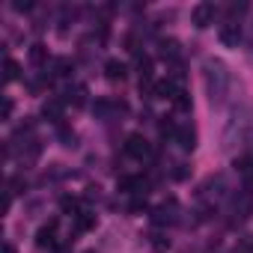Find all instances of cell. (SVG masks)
<instances>
[{"label":"cell","mask_w":253,"mask_h":253,"mask_svg":"<svg viewBox=\"0 0 253 253\" xmlns=\"http://www.w3.org/2000/svg\"><path fill=\"white\" fill-rule=\"evenodd\" d=\"M203 81H206L209 101H211V104H223L226 95H229V86H232L229 69H226L220 60H206V66H203Z\"/></svg>","instance_id":"cell-1"},{"label":"cell","mask_w":253,"mask_h":253,"mask_svg":"<svg viewBox=\"0 0 253 253\" xmlns=\"http://www.w3.org/2000/svg\"><path fill=\"white\" fill-rule=\"evenodd\" d=\"M54 75H57V78L72 75V60H69V57H57V60H54Z\"/></svg>","instance_id":"cell-17"},{"label":"cell","mask_w":253,"mask_h":253,"mask_svg":"<svg viewBox=\"0 0 253 253\" xmlns=\"http://www.w3.org/2000/svg\"><path fill=\"white\" fill-rule=\"evenodd\" d=\"M152 220H155L158 226H164V223H176V203H173V200H170V203H161V206L155 209Z\"/></svg>","instance_id":"cell-7"},{"label":"cell","mask_w":253,"mask_h":253,"mask_svg":"<svg viewBox=\"0 0 253 253\" xmlns=\"http://www.w3.org/2000/svg\"><path fill=\"white\" fill-rule=\"evenodd\" d=\"M66 101H72L75 107H84V104H86V86H84V84L69 86V89H66Z\"/></svg>","instance_id":"cell-13"},{"label":"cell","mask_w":253,"mask_h":253,"mask_svg":"<svg viewBox=\"0 0 253 253\" xmlns=\"http://www.w3.org/2000/svg\"><path fill=\"white\" fill-rule=\"evenodd\" d=\"M185 152H191L194 146H197V131L191 128V125H179V131H176V137H173Z\"/></svg>","instance_id":"cell-8"},{"label":"cell","mask_w":253,"mask_h":253,"mask_svg":"<svg viewBox=\"0 0 253 253\" xmlns=\"http://www.w3.org/2000/svg\"><path fill=\"white\" fill-rule=\"evenodd\" d=\"M60 209H63L66 214H78V200H75V197H63V200H60Z\"/></svg>","instance_id":"cell-22"},{"label":"cell","mask_w":253,"mask_h":253,"mask_svg":"<svg viewBox=\"0 0 253 253\" xmlns=\"http://www.w3.org/2000/svg\"><path fill=\"white\" fill-rule=\"evenodd\" d=\"M217 39H220L223 48H238V42H241V27H238L235 21H226V24L217 30Z\"/></svg>","instance_id":"cell-4"},{"label":"cell","mask_w":253,"mask_h":253,"mask_svg":"<svg viewBox=\"0 0 253 253\" xmlns=\"http://www.w3.org/2000/svg\"><path fill=\"white\" fill-rule=\"evenodd\" d=\"M92 226H95V214L92 211H78L75 214V229L78 232H89Z\"/></svg>","instance_id":"cell-14"},{"label":"cell","mask_w":253,"mask_h":253,"mask_svg":"<svg viewBox=\"0 0 253 253\" xmlns=\"http://www.w3.org/2000/svg\"><path fill=\"white\" fill-rule=\"evenodd\" d=\"M250 45H253V36H250Z\"/></svg>","instance_id":"cell-32"},{"label":"cell","mask_w":253,"mask_h":253,"mask_svg":"<svg viewBox=\"0 0 253 253\" xmlns=\"http://www.w3.org/2000/svg\"><path fill=\"white\" fill-rule=\"evenodd\" d=\"M173 107H176V110H182V113H185V110H191V95H188L185 89H179V92H176V98H173Z\"/></svg>","instance_id":"cell-19"},{"label":"cell","mask_w":253,"mask_h":253,"mask_svg":"<svg viewBox=\"0 0 253 253\" xmlns=\"http://www.w3.org/2000/svg\"><path fill=\"white\" fill-rule=\"evenodd\" d=\"M3 69H6V75H3V78H6V84H12V81H18V78H21V66H18L12 57H6Z\"/></svg>","instance_id":"cell-15"},{"label":"cell","mask_w":253,"mask_h":253,"mask_svg":"<svg viewBox=\"0 0 253 253\" xmlns=\"http://www.w3.org/2000/svg\"><path fill=\"white\" fill-rule=\"evenodd\" d=\"M86 253H95V250H86Z\"/></svg>","instance_id":"cell-31"},{"label":"cell","mask_w":253,"mask_h":253,"mask_svg":"<svg viewBox=\"0 0 253 253\" xmlns=\"http://www.w3.org/2000/svg\"><path fill=\"white\" fill-rule=\"evenodd\" d=\"M241 12H247V3H232L229 6V15H241Z\"/></svg>","instance_id":"cell-28"},{"label":"cell","mask_w":253,"mask_h":253,"mask_svg":"<svg viewBox=\"0 0 253 253\" xmlns=\"http://www.w3.org/2000/svg\"><path fill=\"white\" fill-rule=\"evenodd\" d=\"M119 191L122 194H143L146 182H143V176H122L119 179Z\"/></svg>","instance_id":"cell-9"},{"label":"cell","mask_w":253,"mask_h":253,"mask_svg":"<svg viewBox=\"0 0 253 253\" xmlns=\"http://www.w3.org/2000/svg\"><path fill=\"white\" fill-rule=\"evenodd\" d=\"M110 107H113V101H95V107H92V113H95L98 119H107V113H110Z\"/></svg>","instance_id":"cell-21"},{"label":"cell","mask_w":253,"mask_h":253,"mask_svg":"<svg viewBox=\"0 0 253 253\" xmlns=\"http://www.w3.org/2000/svg\"><path fill=\"white\" fill-rule=\"evenodd\" d=\"M54 235H57V220H48V223L36 232V244H39V247H54Z\"/></svg>","instance_id":"cell-11"},{"label":"cell","mask_w":253,"mask_h":253,"mask_svg":"<svg viewBox=\"0 0 253 253\" xmlns=\"http://www.w3.org/2000/svg\"><path fill=\"white\" fill-rule=\"evenodd\" d=\"M57 253H69V244H63V247H60V250H57Z\"/></svg>","instance_id":"cell-30"},{"label":"cell","mask_w":253,"mask_h":253,"mask_svg":"<svg viewBox=\"0 0 253 253\" xmlns=\"http://www.w3.org/2000/svg\"><path fill=\"white\" fill-rule=\"evenodd\" d=\"M12 9H15V12H30V9H33V3H30V0H24V3L18 0V3H12Z\"/></svg>","instance_id":"cell-25"},{"label":"cell","mask_w":253,"mask_h":253,"mask_svg":"<svg viewBox=\"0 0 253 253\" xmlns=\"http://www.w3.org/2000/svg\"><path fill=\"white\" fill-rule=\"evenodd\" d=\"M188 176H191L188 164H176V170H173V179H176V182H182V179H188Z\"/></svg>","instance_id":"cell-23"},{"label":"cell","mask_w":253,"mask_h":253,"mask_svg":"<svg viewBox=\"0 0 253 253\" xmlns=\"http://www.w3.org/2000/svg\"><path fill=\"white\" fill-rule=\"evenodd\" d=\"M125 75H128V66H125L122 60H107V63H104V78H107V81H113V84L119 81V84H122Z\"/></svg>","instance_id":"cell-6"},{"label":"cell","mask_w":253,"mask_h":253,"mask_svg":"<svg viewBox=\"0 0 253 253\" xmlns=\"http://www.w3.org/2000/svg\"><path fill=\"white\" fill-rule=\"evenodd\" d=\"M128 211H131V214H140V211H146V203H143V200H134Z\"/></svg>","instance_id":"cell-27"},{"label":"cell","mask_w":253,"mask_h":253,"mask_svg":"<svg viewBox=\"0 0 253 253\" xmlns=\"http://www.w3.org/2000/svg\"><path fill=\"white\" fill-rule=\"evenodd\" d=\"M176 92H179V86H176L173 81H158V84H152V95H155V98H167V101H173Z\"/></svg>","instance_id":"cell-10"},{"label":"cell","mask_w":253,"mask_h":253,"mask_svg":"<svg viewBox=\"0 0 253 253\" xmlns=\"http://www.w3.org/2000/svg\"><path fill=\"white\" fill-rule=\"evenodd\" d=\"M161 57L176 60V57H179V42H176V39H164V42H161Z\"/></svg>","instance_id":"cell-16"},{"label":"cell","mask_w":253,"mask_h":253,"mask_svg":"<svg viewBox=\"0 0 253 253\" xmlns=\"http://www.w3.org/2000/svg\"><path fill=\"white\" fill-rule=\"evenodd\" d=\"M42 116H45L48 122H54V125H63V101H60V98H48V101L42 104Z\"/></svg>","instance_id":"cell-5"},{"label":"cell","mask_w":253,"mask_h":253,"mask_svg":"<svg viewBox=\"0 0 253 253\" xmlns=\"http://www.w3.org/2000/svg\"><path fill=\"white\" fill-rule=\"evenodd\" d=\"M125 155H131L137 161H146V158H152V146H149V140L143 134H128V140H125Z\"/></svg>","instance_id":"cell-2"},{"label":"cell","mask_w":253,"mask_h":253,"mask_svg":"<svg viewBox=\"0 0 253 253\" xmlns=\"http://www.w3.org/2000/svg\"><path fill=\"white\" fill-rule=\"evenodd\" d=\"M214 12H217V6H214V3H197V6H194V12H191L194 27H197V30H206L209 24H214Z\"/></svg>","instance_id":"cell-3"},{"label":"cell","mask_w":253,"mask_h":253,"mask_svg":"<svg viewBox=\"0 0 253 253\" xmlns=\"http://www.w3.org/2000/svg\"><path fill=\"white\" fill-rule=\"evenodd\" d=\"M3 253H15V247H12V244H6V247H3Z\"/></svg>","instance_id":"cell-29"},{"label":"cell","mask_w":253,"mask_h":253,"mask_svg":"<svg viewBox=\"0 0 253 253\" xmlns=\"http://www.w3.org/2000/svg\"><path fill=\"white\" fill-rule=\"evenodd\" d=\"M60 140H63L66 149H75V146H78V134H75L72 128H66V125H60Z\"/></svg>","instance_id":"cell-18"},{"label":"cell","mask_w":253,"mask_h":253,"mask_svg":"<svg viewBox=\"0 0 253 253\" xmlns=\"http://www.w3.org/2000/svg\"><path fill=\"white\" fill-rule=\"evenodd\" d=\"M12 98H3V119H12Z\"/></svg>","instance_id":"cell-26"},{"label":"cell","mask_w":253,"mask_h":253,"mask_svg":"<svg viewBox=\"0 0 253 253\" xmlns=\"http://www.w3.org/2000/svg\"><path fill=\"white\" fill-rule=\"evenodd\" d=\"M152 247H155L158 253H164V250L170 247V238H164V235H155V238H152Z\"/></svg>","instance_id":"cell-24"},{"label":"cell","mask_w":253,"mask_h":253,"mask_svg":"<svg viewBox=\"0 0 253 253\" xmlns=\"http://www.w3.org/2000/svg\"><path fill=\"white\" fill-rule=\"evenodd\" d=\"M27 57H30L33 66H45V63H48V48H45L42 42H33L30 51H27Z\"/></svg>","instance_id":"cell-12"},{"label":"cell","mask_w":253,"mask_h":253,"mask_svg":"<svg viewBox=\"0 0 253 253\" xmlns=\"http://www.w3.org/2000/svg\"><path fill=\"white\" fill-rule=\"evenodd\" d=\"M235 167L247 182H253V158H241V161H235Z\"/></svg>","instance_id":"cell-20"}]
</instances>
